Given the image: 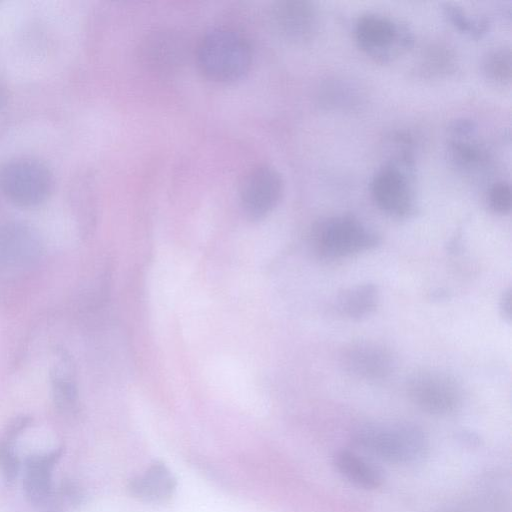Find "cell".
I'll use <instances>...</instances> for the list:
<instances>
[{"mask_svg":"<svg viewBox=\"0 0 512 512\" xmlns=\"http://www.w3.org/2000/svg\"><path fill=\"white\" fill-rule=\"evenodd\" d=\"M64 452L58 447L44 454L28 456L24 461L23 492L33 506L48 502L52 492V471Z\"/></svg>","mask_w":512,"mask_h":512,"instance_id":"cell-14","label":"cell"},{"mask_svg":"<svg viewBox=\"0 0 512 512\" xmlns=\"http://www.w3.org/2000/svg\"><path fill=\"white\" fill-rule=\"evenodd\" d=\"M31 423V418L21 415L14 418L5 428L1 440L14 444L17 438L27 429Z\"/></svg>","mask_w":512,"mask_h":512,"instance_id":"cell-23","label":"cell"},{"mask_svg":"<svg viewBox=\"0 0 512 512\" xmlns=\"http://www.w3.org/2000/svg\"><path fill=\"white\" fill-rule=\"evenodd\" d=\"M271 20L276 31L285 39L303 42L310 39L317 28V12L311 2L282 0L271 9Z\"/></svg>","mask_w":512,"mask_h":512,"instance_id":"cell-11","label":"cell"},{"mask_svg":"<svg viewBox=\"0 0 512 512\" xmlns=\"http://www.w3.org/2000/svg\"><path fill=\"white\" fill-rule=\"evenodd\" d=\"M443 11L448 21L463 33L473 37H481L488 29L489 21L486 18L472 17L458 6L445 4Z\"/></svg>","mask_w":512,"mask_h":512,"instance_id":"cell-19","label":"cell"},{"mask_svg":"<svg viewBox=\"0 0 512 512\" xmlns=\"http://www.w3.org/2000/svg\"><path fill=\"white\" fill-rule=\"evenodd\" d=\"M483 69L486 77L496 83L506 84L511 80L512 64L509 48H499L485 58Z\"/></svg>","mask_w":512,"mask_h":512,"instance_id":"cell-20","label":"cell"},{"mask_svg":"<svg viewBox=\"0 0 512 512\" xmlns=\"http://www.w3.org/2000/svg\"><path fill=\"white\" fill-rule=\"evenodd\" d=\"M188 55L185 38L172 30L147 35L140 45L143 64L157 74H171L184 64Z\"/></svg>","mask_w":512,"mask_h":512,"instance_id":"cell-10","label":"cell"},{"mask_svg":"<svg viewBox=\"0 0 512 512\" xmlns=\"http://www.w3.org/2000/svg\"><path fill=\"white\" fill-rule=\"evenodd\" d=\"M352 441L374 456L395 464L419 462L429 451L425 432L407 422L360 425L353 431Z\"/></svg>","mask_w":512,"mask_h":512,"instance_id":"cell-1","label":"cell"},{"mask_svg":"<svg viewBox=\"0 0 512 512\" xmlns=\"http://www.w3.org/2000/svg\"><path fill=\"white\" fill-rule=\"evenodd\" d=\"M21 469V462L13 444L0 439V474L8 484L13 483Z\"/></svg>","mask_w":512,"mask_h":512,"instance_id":"cell-21","label":"cell"},{"mask_svg":"<svg viewBox=\"0 0 512 512\" xmlns=\"http://www.w3.org/2000/svg\"><path fill=\"white\" fill-rule=\"evenodd\" d=\"M53 188L52 171L38 159L15 157L0 165V191L17 206H38L49 198Z\"/></svg>","mask_w":512,"mask_h":512,"instance_id":"cell-5","label":"cell"},{"mask_svg":"<svg viewBox=\"0 0 512 512\" xmlns=\"http://www.w3.org/2000/svg\"><path fill=\"white\" fill-rule=\"evenodd\" d=\"M333 464L338 473L356 487L374 490L383 484L381 470L353 451H337Z\"/></svg>","mask_w":512,"mask_h":512,"instance_id":"cell-16","label":"cell"},{"mask_svg":"<svg viewBox=\"0 0 512 512\" xmlns=\"http://www.w3.org/2000/svg\"><path fill=\"white\" fill-rule=\"evenodd\" d=\"M60 494L71 506H79L84 501L82 488L71 480L63 481L60 486Z\"/></svg>","mask_w":512,"mask_h":512,"instance_id":"cell-24","label":"cell"},{"mask_svg":"<svg viewBox=\"0 0 512 512\" xmlns=\"http://www.w3.org/2000/svg\"><path fill=\"white\" fill-rule=\"evenodd\" d=\"M41 242L32 227L10 222L0 226V263L13 268L26 267L37 261Z\"/></svg>","mask_w":512,"mask_h":512,"instance_id":"cell-12","label":"cell"},{"mask_svg":"<svg viewBox=\"0 0 512 512\" xmlns=\"http://www.w3.org/2000/svg\"><path fill=\"white\" fill-rule=\"evenodd\" d=\"M50 512H59V510L57 508H53Z\"/></svg>","mask_w":512,"mask_h":512,"instance_id":"cell-26","label":"cell"},{"mask_svg":"<svg viewBox=\"0 0 512 512\" xmlns=\"http://www.w3.org/2000/svg\"><path fill=\"white\" fill-rule=\"evenodd\" d=\"M341 363L347 372L359 379L380 381L393 373L396 359L385 345L360 340L348 344L343 349Z\"/></svg>","mask_w":512,"mask_h":512,"instance_id":"cell-9","label":"cell"},{"mask_svg":"<svg viewBox=\"0 0 512 512\" xmlns=\"http://www.w3.org/2000/svg\"><path fill=\"white\" fill-rule=\"evenodd\" d=\"M372 198L384 213L410 216L415 208L413 159L407 150L399 151L374 174L370 185Z\"/></svg>","mask_w":512,"mask_h":512,"instance_id":"cell-3","label":"cell"},{"mask_svg":"<svg viewBox=\"0 0 512 512\" xmlns=\"http://www.w3.org/2000/svg\"><path fill=\"white\" fill-rule=\"evenodd\" d=\"M127 489L133 497L140 500L162 502L173 495L176 479L164 463L155 461L143 474L131 478Z\"/></svg>","mask_w":512,"mask_h":512,"instance_id":"cell-15","label":"cell"},{"mask_svg":"<svg viewBox=\"0 0 512 512\" xmlns=\"http://www.w3.org/2000/svg\"><path fill=\"white\" fill-rule=\"evenodd\" d=\"M354 31L359 47L379 60L391 59L412 42L411 33L405 26L376 13L361 15Z\"/></svg>","mask_w":512,"mask_h":512,"instance_id":"cell-7","label":"cell"},{"mask_svg":"<svg viewBox=\"0 0 512 512\" xmlns=\"http://www.w3.org/2000/svg\"><path fill=\"white\" fill-rule=\"evenodd\" d=\"M378 302L377 286L372 283H361L339 292L335 300V307L341 315L359 320L372 314Z\"/></svg>","mask_w":512,"mask_h":512,"instance_id":"cell-17","label":"cell"},{"mask_svg":"<svg viewBox=\"0 0 512 512\" xmlns=\"http://www.w3.org/2000/svg\"><path fill=\"white\" fill-rule=\"evenodd\" d=\"M379 236L351 215H336L319 221L312 231L314 250L326 259H342L376 247Z\"/></svg>","mask_w":512,"mask_h":512,"instance_id":"cell-4","label":"cell"},{"mask_svg":"<svg viewBox=\"0 0 512 512\" xmlns=\"http://www.w3.org/2000/svg\"><path fill=\"white\" fill-rule=\"evenodd\" d=\"M451 139L448 154L451 162L464 172L474 173L485 170L490 156L485 147L473 139L476 126L473 121L461 119L449 128Z\"/></svg>","mask_w":512,"mask_h":512,"instance_id":"cell-13","label":"cell"},{"mask_svg":"<svg viewBox=\"0 0 512 512\" xmlns=\"http://www.w3.org/2000/svg\"><path fill=\"white\" fill-rule=\"evenodd\" d=\"M282 192L280 174L270 166H258L250 170L240 184V203L249 217L260 219L275 208Z\"/></svg>","mask_w":512,"mask_h":512,"instance_id":"cell-8","label":"cell"},{"mask_svg":"<svg viewBox=\"0 0 512 512\" xmlns=\"http://www.w3.org/2000/svg\"><path fill=\"white\" fill-rule=\"evenodd\" d=\"M53 398L58 410L65 414H72L78 405L77 387L71 375L69 360L64 353L52 371Z\"/></svg>","mask_w":512,"mask_h":512,"instance_id":"cell-18","label":"cell"},{"mask_svg":"<svg viewBox=\"0 0 512 512\" xmlns=\"http://www.w3.org/2000/svg\"><path fill=\"white\" fill-rule=\"evenodd\" d=\"M407 392L419 409L433 415L453 413L460 406L462 398L455 378L436 369L412 373L407 379Z\"/></svg>","mask_w":512,"mask_h":512,"instance_id":"cell-6","label":"cell"},{"mask_svg":"<svg viewBox=\"0 0 512 512\" xmlns=\"http://www.w3.org/2000/svg\"><path fill=\"white\" fill-rule=\"evenodd\" d=\"M195 60L200 72L209 80L231 82L247 73L252 51L242 34L220 27L203 35L195 50Z\"/></svg>","mask_w":512,"mask_h":512,"instance_id":"cell-2","label":"cell"},{"mask_svg":"<svg viewBox=\"0 0 512 512\" xmlns=\"http://www.w3.org/2000/svg\"><path fill=\"white\" fill-rule=\"evenodd\" d=\"M488 205L497 214H507L511 210V187L506 181L494 183L488 191Z\"/></svg>","mask_w":512,"mask_h":512,"instance_id":"cell-22","label":"cell"},{"mask_svg":"<svg viewBox=\"0 0 512 512\" xmlns=\"http://www.w3.org/2000/svg\"><path fill=\"white\" fill-rule=\"evenodd\" d=\"M500 312L504 318L510 320L511 318V291L506 290L500 299Z\"/></svg>","mask_w":512,"mask_h":512,"instance_id":"cell-25","label":"cell"}]
</instances>
